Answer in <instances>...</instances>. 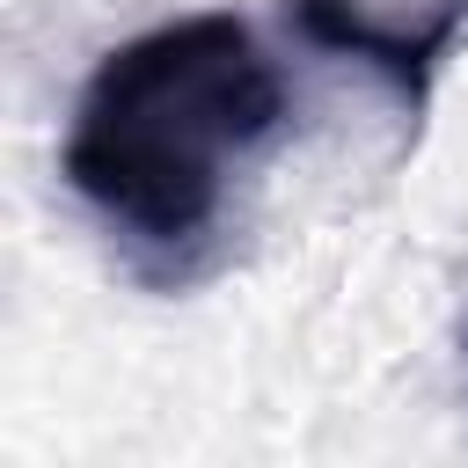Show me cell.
Listing matches in <instances>:
<instances>
[{"label": "cell", "instance_id": "cell-1", "mask_svg": "<svg viewBox=\"0 0 468 468\" xmlns=\"http://www.w3.org/2000/svg\"><path fill=\"white\" fill-rule=\"evenodd\" d=\"M285 124L292 88L249 15L197 7L95 58L58 168L146 278H190Z\"/></svg>", "mask_w": 468, "mask_h": 468}, {"label": "cell", "instance_id": "cell-2", "mask_svg": "<svg viewBox=\"0 0 468 468\" xmlns=\"http://www.w3.org/2000/svg\"><path fill=\"white\" fill-rule=\"evenodd\" d=\"M285 15L300 22L307 44L373 66L410 110H424L431 73L446 66V51H453V37H461V22H468V0H439L431 15H395V22L373 15L366 0H285Z\"/></svg>", "mask_w": 468, "mask_h": 468}]
</instances>
